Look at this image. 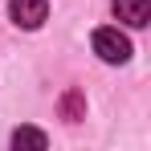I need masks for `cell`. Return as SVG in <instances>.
Segmentation results:
<instances>
[{"instance_id": "6da1fadb", "label": "cell", "mask_w": 151, "mask_h": 151, "mask_svg": "<svg viewBox=\"0 0 151 151\" xmlns=\"http://www.w3.org/2000/svg\"><path fill=\"white\" fill-rule=\"evenodd\" d=\"M94 53H98L106 65H123V61H131V37L127 33H119V29H94Z\"/></svg>"}, {"instance_id": "7a4b0ae2", "label": "cell", "mask_w": 151, "mask_h": 151, "mask_svg": "<svg viewBox=\"0 0 151 151\" xmlns=\"http://www.w3.org/2000/svg\"><path fill=\"white\" fill-rule=\"evenodd\" d=\"M8 17L17 29H41L49 17V0H8Z\"/></svg>"}, {"instance_id": "3957f363", "label": "cell", "mask_w": 151, "mask_h": 151, "mask_svg": "<svg viewBox=\"0 0 151 151\" xmlns=\"http://www.w3.org/2000/svg\"><path fill=\"white\" fill-rule=\"evenodd\" d=\"M110 8H114V17H119L123 25H131V29H143L151 21V0H114Z\"/></svg>"}, {"instance_id": "277c9868", "label": "cell", "mask_w": 151, "mask_h": 151, "mask_svg": "<svg viewBox=\"0 0 151 151\" xmlns=\"http://www.w3.org/2000/svg\"><path fill=\"white\" fill-rule=\"evenodd\" d=\"M45 143H49V139H45L37 127H17V131H12V147H33V151H45Z\"/></svg>"}, {"instance_id": "5b68a950", "label": "cell", "mask_w": 151, "mask_h": 151, "mask_svg": "<svg viewBox=\"0 0 151 151\" xmlns=\"http://www.w3.org/2000/svg\"><path fill=\"white\" fill-rule=\"evenodd\" d=\"M82 110H86V98H82L78 90L61 94V119H65V123H78V119H82Z\"/></svg>"}]
</instances>
